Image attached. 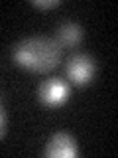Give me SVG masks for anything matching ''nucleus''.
Returning a JSON list of instances; mask_svg holds the SVG:
<instances>
[{
  "label": "nucleus",
  "instance_id": "nucleus-1",
  "mask_svg": "<svg viewBox=\"0 0 118 158\" xmlns=\"http://www.w3.org/2000/svg\"><path fill=\"white\" fill-rule=\"evenodd\" d=\"M12 59L20 67L33 73L51 71L61 61V46L47 36H30L12 48Z\"/></svg>",
  "mask_w": 118,
  "mask_h": 158
},
{
  "label": "nucleus",
  "instance_id": "nucleus-2",
  "mask_svg": "<svg viewBox=\"0 0 118 158\" xmlns=\"http://www.w3.org/2000/svg\"><path fill=\"white\" fill-rule=\"evenodd\" d=\"M96 69L98 65L95 57H91L88 53H73L65 63V75L71 83L83 87V85H88L95 79Z\"/></svg>",
  "mask_w": 118,
  "mask_h": 158
},
{
  "label": "nucleus",
  "instance_id": "nucleus-3",
  "mask_svg": "<svg viewBox=\"0 0 118 158\" xmlns=\"http://www.w3.org/2000/svg\"><path fill=\"white\" fill-rule=\"evenodd\" d=\"M69 95H71V87H69V83L61 77H49L37 89L39 101L45 107H51V109L61 107L63 103H67Z\"/></svg>",
  "mask_w": 118,
  "mask_h": 158
},
{
  "label": "nucleus",
  "instance_id": "nucleus-4",
  "mask_svg": "<svg viewBox=\"0 0 118 158\" xmlns=\"http://www.w3.org/2000/svg\"><path fill=\"white\" fill-rule=\"evenodd\" d=\"M43 154L49 158H73L79 154V144L69 132H55L45 142Z\"/></svg>",
  "mask_w": 118,
  "mask_h": 158
},
{
  "label": "nucleus",
  "instance_id": "nucleus-5",
  "mask_svg": "<svg viewBox=\"0 0 118 158\" xmlns=\"http://www.w3.org/2000/svg\"><path fill=\"white\" fill-rule=\"evenodd\" d=\"M83 36H85V32H83V26L77 22H63L59 24L57 28V44L59 46H65V48H75L79 44L83 42Z\"/></svg>",
  "mask_w": 118,
  "mask_h": 158
},
{
  "label": "nucleus",
  "instance_id": "nucleus-6",
  "mask_svg": "<svg viewBox=\"0 0 118 158\" xmlns=\"http://www.w3.org/2000/svg\"><path fill=\"white\" fill-rule=\"evenodd\" d=\"M32 6L41 8V10H49V8L59 6V0H32Z\"/></svg>",
  "mask_w": 118,
  "mask_h": 158
},
{
  "label": "nucleus",
  "instance_id": "nucleus-7",
  "mask_svg": "<svg viewBox=\"0 0 118 158\" xmlns=\"http://www.w3.org/2000/svg\"><path fill=\"white\" fill-rule=\"evenodd\" d=\"M4 132H6V111H4V103L0 99V138L4 136Z\"/></svg>",
  "mask_w": 118,
  "mask_h": 158
}]
</instances>
